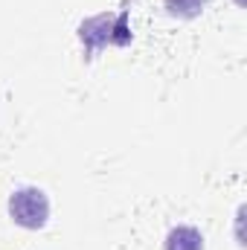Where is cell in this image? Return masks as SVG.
<instances>
[{"label": "cell", "mask_w": 247, "mask_h": 250, "mask_svg": "<svg viewBox=\"0 0 247 250\" xmlns=\"http://www.w3.org/2000/svg\"><path fill=\"white\" fill-rule=\"evenodd\" d=\"M9 218L23 230H41L50 221V198L38 187H21L9 195Z\"/></svg>", "instance_id": "6da1fadb"}, {"label": "cell", "mask_w": 247, "mask_h": 250, "mask_svg": "<svg viewBox=\"0 0 247 250\" xmlns=\"http://www.w3.org/2000/svg\"><path fill=\"white\" fill-rule=\"evenodd\" d=\"M206 3H209V0H163L166 12H169L172 18H178V21H192V18H198Z\"/></svg>", "instance_id": "277c9868"}, {"label": "cell", "mask_w": 247, "mask_h": 250, "mask_svg": "<svg viewBox=\"0 0 247 250\" xmlns=\"http://www.w3.org/2000/svg\"><path fill=\"white\" fill-rule=\"evenodd\" d=\"M114 21H117L114 15L102 12V15L87 18V21L79 26V38H82V44H84L87 59H90L93 53H99L102 47H108V44H111V35H114Z\"/></svg>", "instance_id": "7a4b0ae2"}, {"label": "cell", "mask_w": 247, "mask_h": 250, "mask_svg": "<svg viewBox=\"0 0 247 250\" xmlns=\"http://www.w3.org/2000/svg\"><path fill=\"white\" fill-rule=\"evenodd\" d=\"M163 250H204V236L198 227H189V224L172 227L163 242Z\"/></svg>", "instance_id": "3957f363"}]
</instances>
